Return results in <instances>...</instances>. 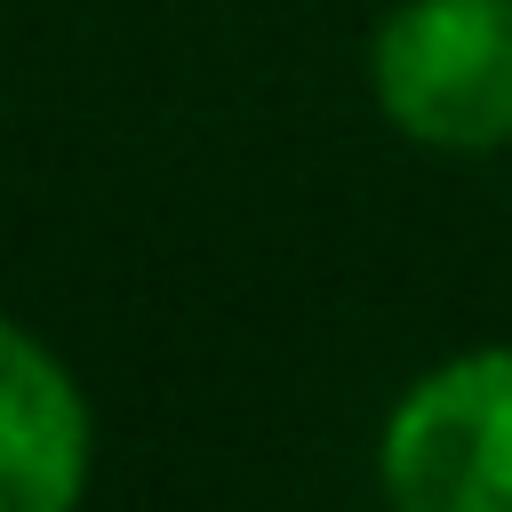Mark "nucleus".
<instances>
[{
	"label": "nucleus",
	"instance_id": "1",
	"mask_svg": "<svg viewBox=\"0 0 512 512\" xmlns=\"http://www.w3.org/2000/svg\"><path fill=\"white\" fill-rule=\"evenodd\" d=\"M368 96L424 152H512V0H392L368 32Z\"/></svg>",
	"mask_w": 512,
	"mask_h": 512
},
{
	"label": "nucleus",
	"instance_id": "2",
	"mask_svg": "<svg viewBox=\"0 0 512 512\" xmlns=\"http://www.w3.org/2000/svg\"><path fill=\"white\" fill-rule=\"evenodd\" d=\"M384 512H512V344H472L400 384L376 424Z\"/></svg>",
	"mask_w": 512,
	"mask_h": 512
},
{
	"label": "nucleus",
	"instance_id": "3",
	"mask_svg": "<svg viewBox=\"0 0 512 512\" xmlns=\"http://www.w3.org/2000/svg\"><path fill=\"white\" fill-rule=\"evenodd\" d=\"M96 400L80 368L0 304V512H88Z\"/></svg>",
	"mask_w": 512,
	"mask_h": 512
}]
</instances>
